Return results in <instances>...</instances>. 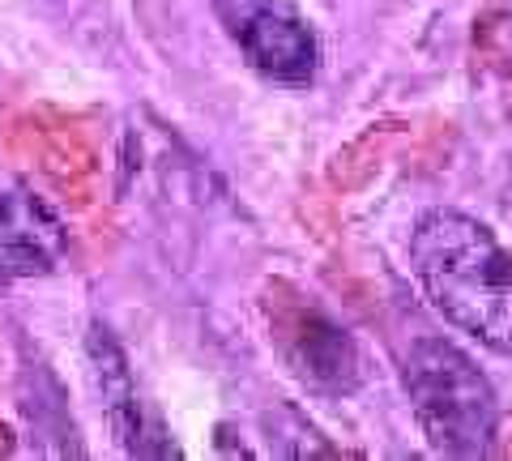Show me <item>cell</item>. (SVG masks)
<instances>
[{"mask_svg":"<svg viewBox=\"0 0 512 461\" xmlns=\"http://www.w3.org/2000/svg\"><path fill=\"white\" fill-rule=\"evenodd\" d=\"M218 22L256 73L282 86H308L316 77V30L295 0H214Z\"/></svg>","mask_w":512,"mask_h":461,"instance_id":"obj_4","label":"cell"},{"mask_svg":"<svg viewBox=\"0 0 512 461\" xmlns=\"http://www.w3.org/2000/svg\"><path fill=\"white\" fill-rule=\"evenodd\" d=\"M410 265L431 308L512 359V257L457 210H431L410 235Z\"/></svg>","mask_w":512,"mask_h":461,"instance_id":"obj_1","label":"cell"},{"mask_svg":"<svg viewBox=\"0 0 512 461\" xmlns=\"http://www.w3.org/2000/svg\"><path fill=\"white\" fill-rule=\"evenodd\" d=\"M474 56L491 73L512 77V9H487L474 22Z\"/></svg>","mask_w":512,"mask_h":461,"instance_id":"obj_8","label":"cell"},{"mask_svg":"<svg viewBox=\"0 0 512 461\" xmlns=\"http://www.w3.org/2000/svg\"><path fill=\"white\" fill-rule=\"evenodd\" d=\"M90 363H94V385H99V397L107 406L111 432L124 444L128 453H141V410H137V389L133 376H128V363L120 355V346L111 342V333L103 325L90 329Z\"/></svg>","mask_w":512,"mask_h":461,"instance_id":"obj_6","label":"cell"},{"mask_svg":"<svg viewBox=\"0 0 512 461\" xmlns=\"http://www.w3.org/2000/svg\"><path fill=\"white\" fill-rule=\"evenodd\" d=\"M261 304L278 355L308 389L350 393L363 380V355L355 338L325 308L308 304V295L295 291L291 282H269Z\"/></svg>","mask_w":512,"mask_h":461,"instance_id":"obj_3","label":"cell"},{"mask_svg":"<svg viewBox=\"0 0 512 461\" xmlns=\"http://www.w3.org/2000/svg\"><path fill=\"white\" fill-rule=\"evenodd\" d=\"M406 393L431 449L474 457L495 440V393L453 342L423 338L406 355Z\"/></svg>","mask_w":512,"mask_h":461,"instance_id":"obj_2","label":"cell"},{"mask_svg":"<svg viewBox=\"0 0 512 461\" xmlns=\"http://www.w3.org/2000/svg\"><path fill=\"white\" fill-rule=\"evenodd\" d=\"M9 453H13V436H9L5 419H0V457H9Z\"/></svg>","mask_w":512,"mask_h":461,"instance_id":"obj_9","label":"cell"},{"mask_svg":"<svg viewBox=\"0 0 512 461\" xmlns=\"http://www.w3.org/2000/svg\"><path fill=\"white\" fill-rule=\"evenodd\" d=\"M397 137H402V124H376V129H367L355 146H350L338 163H333V184H338V188L367 184V176L380 167V158L389 154V146Z\"/></svg>","mask_w":512,"mask_h":461,"instance_id":"obj_7","label":"cell"},{"mask_svg":"<svg viewBox=\"0 0 512 461\" xmlns=\"http://www.w3.org/2000/svg\"><path fill=\"white\" fill-rule=\"evenodd\" d=\"M69 231L30 188L0 193V282L52 274L64 257Z\"/></svg>","mask_w":512,"mask_h":461,"instance_id":"obj_5","label":"cell"},{"mask_svg":"<svg viewBox=\"0 0 512 461\" xmlns=\"http://www.w3.org/2000/svg\"><path fill=\"white\" fill-rule=\"evenodd\" d=\"M500 453H504V457H512V432H508V440L500 444Z\"/></svg>","mask_w":512,"mask_h":461,"instance_id":"obj_10","label":"cell"}]
</instances>
